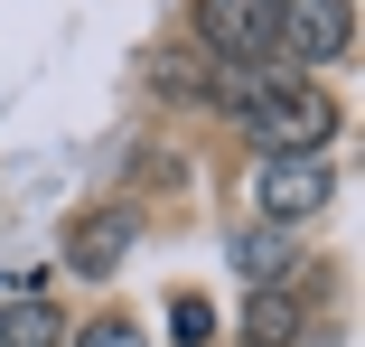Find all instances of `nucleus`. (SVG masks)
Instances as JSON below:
<instances>
[{
  "label": "nucleus",
  "mask_w": 365,
  "mask_h": 347,
  "mask_svg": "<svg viewBox=\"0 0 365 347\" xmlns=\"http://www.w3.org/2000/svg\"><path fill=\"white\" fill-rule=\"evenodd\" d=\"M346 38H356V10H346V0H272V56L290 66V76L346 56Z\"/></svg>",
  "instance_id": "2"
},
{
  "label": "nucleus",
  "mask_w": 365,
  "mask_h": 347,
  "mask_svg": "<svg viewBox=\"0 0 365 347\" xmlns=\"http://www.w3.org/2000/svg\"><path fill=\"white\" fill-rule=\"evenodd\" d=\"M150 94H169V104H215V56H206V47H150Z\"/></svg>",
  "instance_id": "8"
},
{
  "label": "nucleus",
  "mask_w": 365,
  "mask_h": 347,
  "mask_svg": "<svg viewBox=\"0 0 365 347\" xmlns=\"http://www.w3.org/2000/svg\"><path fill=\"white\" fill-rule=\"evenodd\" d=\"M197 47L215 66H272V0H197Z\"/></svg>",
  "instance_id": "3"
},
{
  "label": "nucleus",
  "mask_w": 365,
  "mask_h": 347,
  "mask_svg": "<svg viewBox=\"0 0 365 347\" xmlns=\"http://www.w3.org/2000/svg\"><path fill=\"white\" fill-rule=\"evenodd\" d=\"M235 122H244V141H262V160H319V141H337V104H328L309 76H290L281 56H272L262 94H253Z\"/></svg>",
  "instance_id": "1"
},
{
  "label": "nucleus",
  "mask_w": 365,
  "mask_h": 347,
  "mask_svg": "<svg viewBox=\"0 0 365 347\" xmlns=\"http://www.w3.org/2000/svg\"><path fill=\"white\" fill-rule=\"evenodd\" d=\"M76 347H150V338H140L131 319H85V328H76Z\"/></svg>",
  "instance_id": "11"
},
{
  "label": "nucleus",
  "mask_w": 365,
  "mask_h": 347,
  "mask_svg": "<svg viewBox=\"0 0 365 347\" xmlns=\"http://www.w3.org/2000/svg\"><path fill=\"white\" fill-rule=\"evenodd\" d=\"M0 347H66V319L47 291H19V301H0Z\"/></svg>",
  "instance_id": "9"
},
{
  "label": "nucleus",
  "mask_w": 365,
  "mask_h": 347,
  "mask_svg": "<svg viewBox=\"0 0 365 347\" xmlns=\"http://www.w3.org/2000/svg\"><path fill=\"white\" fill-rule=\"evenodd\" d=\"M309 328V291H300V272L290 282H262L253 301H244V347H290Z\"/></svg>",
  "instance_id": "6"
},
{
  "label": "nucleus",
  "mask_w": 365,
  "mask_h": 347,
  "mask_svg": "<svg viewBox=\"0 0 365 347\" xmlns=\"http://www.w3.org/2000/svg\"><path fill=\"white\" fill-rule=\"evenodd\" d=\"M253 197H262V226H290V235H300L319 206H328V160H262Z\"/></svg>",
  "instance_id": "4"
},
{
  "label": "nucleus",
  "mask_w": 365,
  "mask_h": 347,
  "mask_svg": "<svg viewBox=\"0 0 365 347\" xmlns=\"http://www.w3.org/2000/svg\"><path fill=\"white\" fill-rule=\"evenodd\" d=\"M131 235H140V216H131V206H85V216L66 226V263H76L85 282H103V272H122Z\"/></svg>",
  "instance_id": "5"
},
{
  "label": "nucleus",
  "mask_w": 365,
  "mask_h": 347,
  "mask_svg": "<svg viewBox=\"0 0 365 347\" xmlns=\"http://www.w3.org/2000/svg\"><path fill=\"white\" fill-rule=\"evenodd\" d=\"M235 272H244L253 291L262 282H290V272H300V235H290V226H244L235 235Z\"/></svg>",
  "instance_id": "7"
},
{
  "label": "nucleus",
  "mask_w": 365,
  "mask_h": 347,
  "mask_svg": "<svg viewBox=\"0 0 365 347\" xmlns=\"http://www.w3.org/2000/svg\"><path fill=\"white\" fill-rule=\"evenodd\" d=\"M169 338H178V347H206V338H215V310H206V301H178V310H169Z\"/></svg>",
  "instance_id": "10"
}]
</instances>
